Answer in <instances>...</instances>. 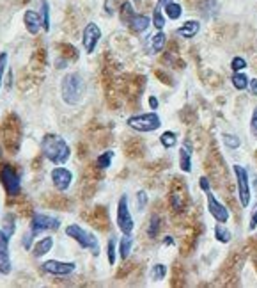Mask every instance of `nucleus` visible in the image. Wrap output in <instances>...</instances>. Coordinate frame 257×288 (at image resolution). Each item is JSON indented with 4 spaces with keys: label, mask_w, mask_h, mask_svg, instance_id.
<instances>
[{
    "label": "nucleus",
    "mask_w": 257,
    "mask_h": 288,
    "mask_svg": "<svg viewBox=\"0 0 257 288\" xmlns=\"http://www.w3.org/2000/svg\"><path fill=\"white\" fill-rule=\"evenodd\" d=\"M2 137H4V146L11 153H15L18 150V141H20V125L16 116H9L5 119L4 127H2Z\"/></svg>",
    "instance_id": "nucleus-6"
},
{
    "label": "nucleus",
    "mask_w": 257,
    "mask_h": 288,
    "mask_svg": "<svg viewBox=\"0 0 257 288\" xmlns=\"http://www.w3.org/2000/svg\"><path fill=\"white\" fill-rule=\"evenodd\" d=\"M66 235H68V237H71L75 242H78V245H80V247L91 251L94 256H98V254H99V242H98V237H94L91 231L83 230L82 226H78V224L66 226Z\"/></svg>",
    "instance_id": "nucleus-3"
},
{
    "label": "nucleus",
    "mask_w": 257,
    "mask_h": 288,
    "mask_svg": "<svg viewBox=\"0 0 257 288\" xmlns=\"http://www.w3.org/2000/svg\"><path fill=\"white\" fill-rule=\"evenodd\" d=\"M0 181L5 189L7 196H18L21 191V183H20V176L9 164H0Z\"/></svg>",
    "instance_id": "nucleus-7"
},
{
    "label": "nucleus",
    "mask_w": 257,
    "mask_h": 288,
    "mask_svg": "<svg viewBox=\"0 0 257 288\" xmlns=\"http://www.w3.org/2000/svg\"><path fill=\"white\" fill-rule=\"evenodd\" d=\"M130 29L133 30V32H146L147 29H149V25H151V18L146 15H135L133 18L130 20Z\"/></svg>",
    "instance_id": "nucleus-17"
},
{
    "label": "nucleus",
    "mask_w": 257,
    "mask_h": 288,
    "mask_svg": "<svg viewBox=\"0 0 257 288\" xmlns=\"http://www.w3.org/2000/svg\"><path fill=\"white\" fill-rule=\"evenodd\" d=\"M41 269L52 276H71L77 270L75 262H60V260H46L41 264Z\"/></svg>",
    "instance_id": "nucleus-10"
},
{
    "label": "nucleus",
    "mask_w": 257,
    "mask_h": 288,
    "mask_svg": "<svg viewBox=\"0 0 257 288\" xmlns=\"http://www.w3.org/2000/svg\"><path fill=\"white\" fill-rule=\"evenodd\" d=\"M39 16H41V22H43V29L48 32L50 30V4L46 0H41V4H39Z\"/></svg>",
    "instance_id": "nucleus-24"
},
{
    "label": "nucleus",
    "mask_w": 257,
    "mask_h": 288,
    "mask_svg": "<svg viewBox=\"0 0 257 288\" xmlns=\"http://www.w3.org/2000/svg\"><path fill=\"white\" fill-rule=\"evenodd\" d=\"M204 194H206V199H208V210L209 214H211V217H213L217 222H227L229 221V210L225 208V206L220 203L217 198H215V194L211 192V189H206L204 191Z\"/></svg>",
    "instance_id": "nucleus-11"
},
{
    "label": "nucleus",
    "mask_w": 257,
    "mask_h": 288,
    "mask_svg": "<svg viewBox=\"0 0 257 288\" xmlns=\"http://www.w3.org/2000/svg\"><path fill=\"white\" fill-rule=\"evenodd\" d=\"M215 239L218 240L220 244H229L233 240V233H231L229 228L223 226V222H218V224L215 226Z\"/></svg>",
    "instance_id": "nucleus-20"
},
{
    "label": "nucleus",
    "mask_w": 257,
    "mask_h": 288,
    "mask_svg": "<svg viewBox=\"0 0 257 288\" xmlns=\"http://www.w3.org/2000/svg\"><path fill=\"white\" fill-rule=\"evenodd\" d=\"M135 16V11H133V5L130 4V2H124V4L121 5V20L124 22V23H130V20Z\"/></svg>",
    "instance_id": "nucleus-31"
},
{
    "label": "nucleus",
    "mask_w": 257,
    "mask_h": 288,
    "mask_svg": "<svg viewBox=\"0 0 257 288\" xmlns=\"http://www.w3.org/2000/svg\"><path fill=\"white\" fill-rule=\"evenodd\" d=\"M114 2H117V0H107V2H105V9H107L108 15H114V13H116V7H114Z\"/></svg>",
    "instance_id": "nucleus-41"
},
{
    "label": "nucleus",
    "mask_w": 257,
    "mask_h": 288,
    "mask_svg": "<svg viewBox=\"0 0 257 288\" xmlns=\"http://www.w3.org/2000/svg\"><path fill=\"white\" fill-rule=\"evenodd\" d=\"M158 105H160V103H158V98H156V96H149V107L155 111V109H158Z\"/></svg>",
    "instance_id": "nucleus-44"
},
{
    "label": "nucleus",
    "mask_w": 257,
    "mask_h": 288,
    "mask_svg": "<svg viewBox=\"0 0 257 288\" xmlns=\"http://www.w3.org/2000/svg\"><path fill=\"white\" fill-rule=\"evenodd\" d=\"M52 247H54V239H52V237H44V239H41L38 244L34 245L32 254H34L36 258H41V256H44L46 253H50Z\"/></svg>",
    "instance_id": "nucleus-19"
},
{
    "label": "nucleus",
    "mask_w": 257,
    "mask_h": 288,
    "mask_svg": "<svg viewBox=\"0 0 257 288\" xmlns=\"http://www.w3.org/2000/svg\"><path fill=\"white\" fill-rule=\"evenodd\" d=\"M245 68H247V61L243 57H234L233 61H231V69H233V71H243Z\"/></svg>",
    "instance_id": "nucleus-34"
},
{
    "label": "nucleus",
    "mask_w": 257,
    "mask_h": 288,
    "mask_svg": "<svg viewBox=\"0 0 257 288\" xmlns=\"http://www.w3.org/2000/svg\"><path fill=\"white\" fill-rule=\"evenodd\" d=\"M34 237L36 235L32 233V230L25 233V237H23V247L25 249H30V245H32V242H34Z\"/></svg>",
    "instance_id": "nucleus-39"
},
{
    "label": "nucleus",
    "mask_w": 257,
    "mask_h": 288,
    "mask_svg": "<svg viewBox=\"0 0 257 288\" xmlns=\"http://www.w3.org/2000/svg\"><path fill=\"white\" fill-rule=\"evenodd\" d=\"M149 276H151V279H153V281H161V279H165V276H167V267L163 264L153 265V269H151Z\"/></svg>",
    "instance_id": "nucleus-28"
},
{
    "label": "nucleus",
    "mask_w": 257,
    "mask_h": 288,
    "mask_svg": "<svg viewBox=\"0 0 257 288\" xmlns=\"http://www.w3.org/2000/svg\"><path fill=\"white\" fill-rule=\"evenodd\" d=\"M179 167L183 173H192V144L184 141L179 150Z\"/></svg>",
    "instance_id": "nucleus-16"
},
{
    "label": "nucleus",
    "mask_w": 257,
    "mask_h": 288,
    "mask_svg": "<svg viewBox=\"0 0 257 288\" xmlns=\"http://www.w3.org/2000/svg\"><path fill=\"white\" fill-rule=\"evenodd\" d=\"M23 22H25V29L29 30L32 36L39 34V30L43 29L41 16H39V13H36V11H25Z\"/></svg>",
    "instance_id": "nucleus-15"
},
{
    "label": "nucleus",
    "mask_w": 257,
    "mask_h": 288,
    "mask_svg": "<svg viewBox=\"0 0 257 288\" xmlns=\"http://www.w3.org/2000/svg\"><path fill=\"white\" fill-rule=\"evenodd\" d=\"M248 228H250V230H256L257 228V205H256V208H254L252 215H250V224H248Z\"/></svg>",
    "instance_id": "nucleus-40"
},
{
    "label": "nucleus",
    "mask_w": 257,
    "mask_h": 288,
    "mask_svg": "<svg viewBox=\"0 0 257 288\" xmlns=\"http://www.w3.org/2000/svg\"><path fill=\"white\" fill-rule=\"evenodd\" d=\"M13 270V264H11L9 256V235L4 230H0V274H11Z\"/></svg>",
    "instance_id": "nucleus-14"
},
{
    "label": "nucleus",
    "mask_w": 257,
    "mask_h": 288,
    "mask_svg": "<svg viewBox=\"0 0 257 288\" xmlns=\"http://www.w3.org/2000/svg\"><path fill=\"white\" fill-rule=\"evenodd\" d=\"M160 142L165 150H170V148H174L176 142H178V133L172 132V130H167V132H163L160 135Z\"/></svg>",
    "instance_id": "nucleus-25"
},
{
    "label": "nucleus",
    "mask_w": 257,
    "mask_h": 288,
    "mask_svg": "<svg viewBox=\"0 0 257 288\" xmlns=\"http://www.w3.org/2000/svg\"><path fill=\"white\" fill-rule=\"evenodd\" d=\"M55 64H57V68H60V69L66 68V61H64V59H60V61L57 59V61H55Z\"/></svg>",
    "instance_id": "nucleus-45"
},
{
    "label": "nucleus",
    "mask_w": 257,
    "mask_h": 288,
    "mask_svg": "<svg viewBox=\"0 0 257 288\" xmlns=\"http://www.w3.org/2000/svg\"><path fill=\"white\" fill-rule=\"evenodd\" d=\"M165 15L169 16L170 20H179L181 15H183V7H181L179 4H176V2L170 0L169 4L165 5Z\"/></svg>",
    "instance_id": "nucleus-26"
},
{
    "label": "nucleus",
    "mask_w": 257,
    "mask_h": 288,
    "mask_svg": "<svg viewBox=\"0 0 257 288\" xmlns=\"http://www.w3.org/2000/svg\"><path fill=\"white\" fill-rule=\"evenodd\" d=\"M169 2H170V0H158V4H156V5H158V7H161V9H163V7H165V5L169 4Z\"/></svg>",
    "instance_id": "nucleus-46"
},
{
    "label": "nucleus",
    "mask_w": 257,
    "mask_h": 288,
    "mask_svg": "<svg viewBox=\"0 0 257 288\" xmlns=\"http://www.w3.org/2000/svg\"><path fill=\"white\" fill-rule=\"evenodd\" d=\"M146 205H147V194L144 191H138L137 192V210L142 212Z\"/></svg>",
    "instance_id": "nucleus-36"
},
{
    "label": "nucleus",
    "mask_w": 257,
    "mask_h": 288,
    "mask_svg": "<svg viewBox=\"0 0 257 288\" xmlns=\"http://www.w3.org/2000/svg\"><path fill=\"white\" fill-rule=\"evenodd\" d=\"M43 155L55 166H64L71 156V148L62 137L57 133H46L41 141Z\"/></svg>",
    "instance_id": "nucleus-1"
},
{
    "label": "nucleus",
    "mask_w": 257,
    "mask_h": 288,
    "mask_svg": "<svg viewBox=\"0 0 257 288\" xmlns=\"http://www.w3.org/2000/svg\"><path fill=\"white\" fill-rule=\"evenodd\" d=\"M85 94V80L80 73H68L60 82V96L68 105H77Z\"/></svg>",
    "instance_id": "nucleus-2"
},
{
    "label": "nucleus",
    "mask_w": 257,
    "mask_h": 288,
    "mask_svg": "<svg viewBox=\"0 0 257 288\" xmlns=\"http://www.w3.org/2000/svg\"><path fill=\"white\" fill-rule=\"evenodd\" d=\"M158 231H160V217L158 215H151L149 219V226H147V235H149L151 239H155L156 235H158Z\"/></svg>",
    "instance_id": "nucleus-30"
},
{
    "label": "nucleus",
    "mask_w": 257,
    "mask_h": 288,
    "mask_svg": "<svg viewBox=\"0 0 257 288\" xmlns=\"http://www.w3.org/2000/svg\"><path fill=\"white\" fill-rule=\"evenodd\" d=\"M248 80L250 78L243 73V71H234V75L231 77V82H233L234 89H238V91H245L248 88Z\"/></svg>",
    "instance_id": "nucleus-22"
},
{
    "label": "nucleus",
    "mask_w": 257,
    "mask_h": 288,
    "mask_svg": "<svg viewBox=\"0 0 257 288\" xmlns=\"http://www.w3.org/2000/svg\"><path fill=\"white\" fill-rule=\"evenodd\" d=\"M112 158H114V152H105V153H101V155L98 156V160H96L98 167H99V169H107V167H110Z\"/></svg>",
    "instance_id": "nucleus-32"
},
{
    "label": "nucleus",
    "mask_w": 257,
    "mask_h": 288,
    "mask_svg": "<svg viewBox=\"0 0 257 288\" xmlns=\"http://www.w3.org/2000/svg\"><path fill=\"white\" fill-rule=\"evenodd\" d=\"M250 132L254 137H257V107L254 109L252 117H250Z\"/></svg>",
    "instance_id": "nucleus-38"
},
{
    "label": "nucleus",
    "mask_w": 257,
    "mask_h": 288,
    "mask_svg": "<svg viewBox=\"0 0 257 288\" xmlns=\"http://www.w3.org/2000/svg\"><path fill=\"white\" fill-rule=\"evenodd\" d=\"M202 7H206V9H202L204 13L211 15L215 11V7H217V0H202Z\"/></svg>",
    "instance_id": "nucleus-37"
},
{
    "label": "nucleus",
    "mask_w": 257,
    "mask_h": 288,
    "mask_svg": "<svg viewBox=\"0 0 257 288\" xmlns=\"http://www.w3.org/2000/svg\"><path fill=\"white\" fill-rule=\"evenodd\" d=\"M60 228V221L54 215L48 214H34L30 221V230L34 235L43 233V231H55Z\"/></svg>",
    "instance_id": "nucleus-9"
},
{
    "label": "nucleus",
    "mask_w": 257,
    "mask_h": 288,
    "mask_svg": "<svg viewBox=\"0 0 257 288\" xmlns=\"http://www.w3.org/2000/svg\"><path fill=\"white\" fill-rule=\"evenodd\" d=\"M99 39H101V29H99L94 22L85 25L83 34H82V43H83V48H85L87 54H94V50H96Z\"/></svg>",
    "instance_id": "nucleus-12"
},
{
    "label": "nucleus",
    "mask_w": 257,
    "mask_h": 288,
    "mask_svg": "<svg viewBox=\"0 0 257 288\" xmlns=\"http://www.w3.org/2000/svg\"><path fill=\"white\" fill-rule=\"evenodd\" d=\"M128 127L137 130V132H155L161 127V117L156 112H146V114H135L128 117Z\"/></svg>",
    "instance_id": "nucleus-4"
},
{
    "label": "nucleus",
    "mask_w": 257,
    "mask_h": 288,
    "mask_svg": "<svg viewBox=\"0 0 257 288\" xmlns=\"http://www.w3.org/2000/svg\"><path fill=\"white\" fill-rule=\"evenodd\" d=\"M165 43H167V36L163 30H158V32L151 38V46H153V52H156V54L165 48Z\"/></svg>",
    "instance_id": "nucleus-23"
},
{
    "label": "nucleus",
    "mask_w": 257,
    "mask_h": 288,
    "mask_svg": "<svg viewBox=\"0 0 257 288\" xmlns=\"http://www.w3.org/2000/svg\"><path fill=\"white\" fill-rule=\"evenodd\" d=\"M116 222H117V228L121 230L122 235H130L131 231H133V228H135L133 215H131L130 206H128V198L124 194L119 198V203H117Z\"/></svg>",
    "instance_id": "nucleus-5"
},
{
    "label": "nucleus",
    "mask_w": 257,
    "mask_h": 288,
    "mask_svg": "<svg viewBox=\"0 0 257 288\" xmlns=\"http://www.w3.org/2000/svg\"><path fill=\"white\" fill-rule=\"evenodd\" d=\"M131 249H133V237L130 233V235H124L121 239V242H119V254H121V258L126 260L130 256Z\"/></svg>",
    "instance_id": "nucleus-21"
},
{
    "label": "nucleus",
    "mask_w": 257,
    "mask_h": 288,
    "mask_svg": "<svg viewBox=\"0 0 257 288\" xmlns=\"http://www.w3.org/2000/svg\"><path fill=\"white\" fill-rule=\"evenodd\" d=\"M234 175H236V183H238V196L239 203L243 208L250 205V183H248V171L239 164H234Z\"/></svg>",
    "instance_id": "nucleus-8"
},
{
    "label": "nucleus",
    "mask_w": 257,
    "mask_h": 288,
    "mask_svg": "<svg viewBox=\"0 0 257 288\" xmlns=\"http://www.w3.org/2000/svg\"><path fill=\"white\" fill-rule=\"evenodd\" d=\"M222 141L229 150H238V148L241 146V139H239L236 133H223Z\"/></svg>",
    "instance_id": "nucleus-27"
},
{
    "label": "nucleus",
    "mask_w": 257,
    "mask_h": 288,
    "mask_svg": "<svg viewBox=\"0 0 257 288\" xmlns=\"http://www.w3.org/2000/svg\"><path fill=\"white\" fill-rule=\"evenodd\" d=\"M5 68H7V54L2 52V54H0V89H2V84H4Z\"/></svg>",
    "instance_id": "nucleus-35"
},
{
    "label": "nucleus",
    "mask_w": 257,
    "mask_h": 288,
    "mask_svg": "<svg viewBox=\"0 0 257 288\" xmlns=\"http://www.w3.org/2000/svg\"><path fill=\"white\" fill-rule=\"evenodd\" d=\"M199 185H200L202 191H206V189H209V180L206 178V176H202V178L199 180Z\"/></svg>",
    "instance_id": "nucleus-43"
},
{
    "label": "nucleus",
    "mask_w": 257,
    "mask_h": 288,
    "mask_svg": "<svg viewBox=\"0 0 257 288\" xmlns=\"http://www.w3.org/2000/svg\"><path fill=\"white\" fill-rule=\"evenodd\" d=\"M169 244H174V239H172V237H167L165 239V245H169Z\"/></svg>",
    "instance_id": "nucleus-47"
},
{
    "label": "nucleus",
    "mask_w": 257,
    "mask_h": 288,
    "mask_svg": "<svg viewBox=\"0 0 257 288\" xmlns=\"http://www.w3.org/2000/svg\"><path fill=\"white\" fill-rule=\"evenodd\" d=\"M153 25L156 27V30H163V27H165V18H163L161 7H158V5L153 11Z\"/></svg>",
    "instance_id": "nucleus-29"
},
{
    "label": "nucleus",
    "mask_w": 257,
    "mask_h": 288,
    "mask_svg": "<svg viewBox=\"0 0 257 288\" xmlns=\"http://www.w3.org/2000/svg\"><path fill=\"white\" fill-rule=\"evenodd\" d=\"M199 30H200V23H199V22L190 20V22H186V23L181 25V27L176 30V32H178L181 38L192 39V38H195V36H197V32H199Z\"/></svg>",
    "instance_id": "nucleus-18"
},
{
    "label": "nucleus",
    "mask_w": 257,
    "mask_h": 288,
    "mask_svg": "<svg viewBox=\"0 0 257 288\" xmlns=\"http://www.w3.org/2000/svg\"><path fill=\"white\" fill-rule=\"evenodd\" d=\"M248 88H250V93L257 94V78H250L248 80Z\"/></svg>",
    "instance_id": "nucleus-42"
},
{
    "label": "nucleus",
    "mask_w": 257,
    "mask_h": 288,
    "mask_svg": "<svg viewBox=\"0 0 257 288\" xmlns=\"http://www.w3.org/2000/svg\"><path fill=\"white\" fill-rule=\"evenodd\" d=\"M50 176H52V183L59 192H66L73 181V173L62 166H57L55 169H52Z\"/></svg>",
    "instance_id": "nucleus-13"
},
{
    "label": "nucleus",
    "mask_w": 257,
    "mask_h": 288,
    "mask_svg": "<svg viewBox=\"0 0 257 288\" xmlns=\"http://www.w3.org/2000/svg\"><path fill=\"white\" fill-rule=\"evenodd\" d=\"M107 254H108V264L114 265L116 264V239L112 237L107 244Z\"/></svg>",
    "instance_id": "nucleus-33"
}]
</instances>
